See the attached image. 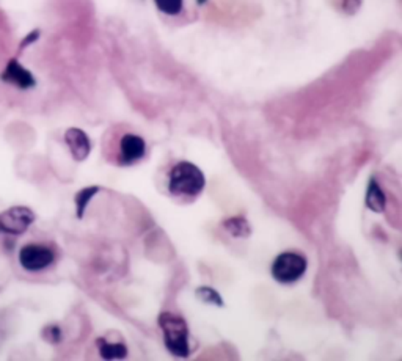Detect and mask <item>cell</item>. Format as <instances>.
<instances>
[{
	"label": "cell",
	"mask_w": 402,
	"mask_h": 361,
	"mask_svg": "<svg viewBox=\"0 0 402 361\" xmlns=\"http://www.w3.org/2000/svg\"><path fill=\"white\" fill-rule=\"evenodd\" d=\"M205 174L198 167L190 162H181L170 173L169 189L175 196H190L194 198L201 194L205 189Z\"/></svg>",
	"instance_id": "1"
},
{
	"label": "cell",
	"mask_w": 402,
	"mask_h": 361,
	"mask_svg": "<svg viewBox=\"0 0 402 361\" xmlns=\"http://www.w3.org/2000/svg\"><path fill=\"white\" fill-rule=\"evenodd\" d=\"M159 327L164 333L167 349L175 357H189V330L184 319L170 312H162L159 316Z\"/></svg>",
	"instance_id": "2"
},
{
	"label": "cell",
	"mask_w": 402,
	"mask_h": 361,
	"mask_svg": "<svg viewBox=\"0 0 402 361\" xmlns=\"http://www.w3.org/2000/svg\"><path fill=\"white\" fill-rule=\"evenodd\" d=\"M307 270V260L302 255H297V253H281L280 256H277V260L272 264V276L278 283H283V285H291V283H296L300 280Z\"/></svg>",
	"instance_id": "3"
},
{
	"label": "cell",
	"mask_w": 402,
	"mask_h": 361,
	"mask_svg": "<svg viewBox=\"0 0 402 361\" xmlns=\"http://www.w3.org/2000/svg\"><path fill=\"white\" fill-rule=\"evenodd\" d=\"M35 214L26 206H15L0 214V233L21 236L33 224Z\"/></svg>",
	"instance_id": "4"
},
{
	"label": "cell",
	"mask_w": 402,
	"mask_h": 361,
	"mask_svg": "<svg viewBox=\"0 0 402 361\" xmlns=\"http://www.w3.org/2000/svg\"><path fill=\"white\" fill-rule=\"evenodd\" d=\"M53 251L46 245L28 244L24 245L19 251L21 266L28 272H40L53 262Z\"/></svg>",
	"instance_id": "5"
},
{
	"label": "cell",
	"mask_w": 402,
	"mask_h": 361,
	"mask_svg": "<svg viewBox=\"0 0 402 361\" xmlns=\"http://www.w3.org/2000/svg\"><path fill=\"white\" fill-rule=\"evenodd\" d=\"M0 79L19 90H30L37 85V79H35L32 72L27 68H24L16 58L10 60L7 68L3 69L2 76H0Z\"/></svg>",
	"instance_id": "6"
},
{
	"label": "cell",
	"mask_w": 402,
	"mask_h": 361,
	"mask_svg": "<svg viewBox=\"0 0 402 361\" xmlns=\"http://www.w3.org/2000/svg\"><path fill=\"white\" fill-rule=\"evenodd\" d=\"M65 142L68 144L71 154L74 160H85L90 153H92V140L90 137L79 128H69L65 134Z\"/></svg>",
	"instance_id": "7"
},
{
	"label": "cell",
	"mask_w": 402,
	"mask_h": 361,
	"mask_svg": "<svg viewBox=\"0 0 402 361\" xmlns=\"http://www.w3.org/2000/svg\"><path fill=\"white\" fill-rule=\"evenodd\" d=\"M119 149H122V158L124 164H134L140 160L146 151V143L142 137L135 134H126L122 142H119Z\"/></svg>",
	"instance_id": "8"
},
{
	"label": "cell",
	"mask_w": 402,
	"mask_h": 361,
	"mask_svg": "<svg viewBox=\"0 0 402 361\" xmlns=\"http://www.w3.org/2000/svg\"><path fill=\"white\" fill-rule=\"evenodd\" d=\"M96 344H98L101 357L104 360H122L128 357V347L122 344V342L110 344V342H107L104 338H101L96 341Z\"/></svg>",
	"instance_id": "9"
},
{
	"label": "cell",
	"mask_w": 402,
	"mask_h": 361,
	"mask_svg": "<svg viewBox=\"0 0 402 361\" xmlns=\"http://www.w3.org/2000/svg\"><path fill=\"white\" fill-rule=\"evenodd\" d=\"M366 204H368V208L371 210H374V212H382V210L385 209V195H383L379 184H377L374 179H371V183L368 185Z\"/></svg>",
	"instance_id": "10"
},
{
	"label": "cell",
	"mask_w": 402,
	"mask_h": 361,
	"mask_svg": "<svg viewBox=\"0 0 402 361\" xmlns=\"http://www.w3.org/2000/svg\"><path fill=\"white\" fill-rule=\"evenodd\" d=\"M99 187H87V189H82L81 192H77L76 196H74V203H76V209H77V217L82 219L83 214H85V209L88 206V203L93 200V196L98 194Z\"/></svg>",
	"instance_id": "11"
},
{
	"label": "cell",
	"mask_w": 402,
	"mask_h": 361,
	"mask_svg": "<svg viewBox=\"0 0 402 361\" xmlns=\"http://www.w3.org/2000/svg\"><path fill=\"white\" fill-rule=\"evenodd\" d=\"M154 3L162 13L169 16H176L183 10V0H154Z\"/></svg>",
	"instance_id": "12"
},
{
	"label": "cell",
	"mask_w": 402,
	"mask_h": 361,
	"mask_svg": "<svg viewBox=\"0 0 402 361\" xmlns=\"http://www.w3.org/2000/svg\"><path fill=\"white\" fill-rule=\"evenodd\" d=\"M196 296L200 297L205 303L215 305V306H224V302H221V297L211 287H200L196 291Z\"/></svg>",
	"instance_id": "13"
},
{
	"label": "cell",
	"mask_w": 402,
	"mask_h": 361,
	"mask_svg": "<svg viewBox=\"0 0 402 361\" xmlns=\"http://www.w3.org/2000/svg\"><path fill=\"white\" fill-rule=\"evenodd\" d=\"M225 226L228 228V230H230V233L234 234V236H244L245 230H247V224H245V221L241 219L228 220Z\"/></svg>",
	"instance_id": "14"
},
{
	"label": "cell",
	"mask_w": 402,
	"mask_h": 361,
	"mask_svg": "<svg viewBox=\"0 0 402 361\" xmlns=\"http://www.w3.org/2000/svg\"><path fill=\"white\" fill-rule=\"evenodd\" d=\"M362 2L363 0H343V8H344L346 13L353 15L360 8Z\"/></svg>",
	"instance_id": "15"
},
{
	"label": "cell",
	"mask_w": 402,
	"mask_h": 361,
	"mask_svg": "<svg viewBox=\"0 0 402 361\" xmlns=\"http://www.w3.org/2000/svg\"><path fill=\"white\" fill-rule=\"evenodd\" d=\"M38 38H40V32H38V30H33L32 33L27 35V38H24V41L21 43V49H24V47H27L28 44L35 43V41H37Z\"/></svg>",
	"instance_id": "16"
},
{
	"label": "cell",
	"mask_w": 402,
	"mask_h": 361,
	"mask_svg": "<svg viewBox=\"0 0 402 361\" xmlns=\"http://www.w3.org/2000/svg\"><path fill=\"white\" fill-rule=\"evenodd\" d=\"M47 330L51 332V338H49L51 342H58L60 338H62V332H60V328L56 327V325H49Z\"/></svg>",
	"instance_id": "17"
},
{
	"label": "cell",
	"mask_w": 402,
	"mask_h": 361,
	"mask_svg": "<svg viewBox=\"0 0 402 361\" xmlns=\"http://www.w3.org/2000/svg\"><path fill=\"white\" fill-rule=\"evenodd\" d=\"M196 2H198V3H200V5H203V3H205V2H206V0H196Z\"/></svg>",
	"instance_id": "18"
}]
</instances>
